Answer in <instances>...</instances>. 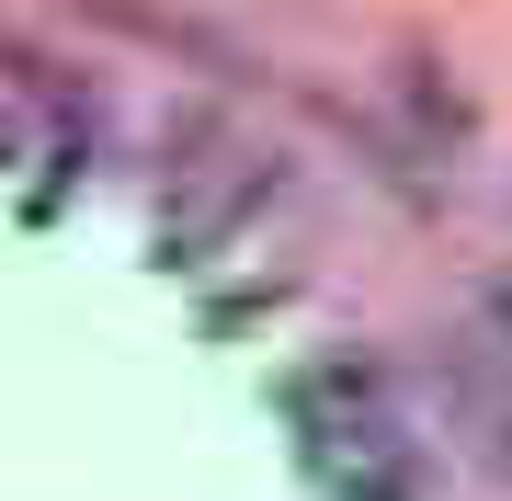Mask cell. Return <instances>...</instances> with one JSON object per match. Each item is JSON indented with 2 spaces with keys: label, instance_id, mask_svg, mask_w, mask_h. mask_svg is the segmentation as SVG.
Instances as JSON below:
<instances>
[{
  "label": "cell",
  "instance_id": "obj_1",
  "mask_svg": "<svg viewBox=\"0 0 512 501\" xmlns=\"http://www.w3.org/2000/svg\"><path fill=\"white\" fill-rule=\"evenodd\" d=\"M296 422H308V445H319L342 501H410V433H399V410H387L376 365H319L308 388H296Z\"/></svg>",
  "mask_w": 512,
  "mask_h": 501
},
{
  "label": "cell",
  "instance_id": "obj_5",
  "mask_svg": "<svg viewBox=\"0 0 512 501\" xmlns=\"http://www.w3.org/2000/svg\"><path fill=\"white\" fill-rule=\"evenodd\" d=\"M490 331H501V342H512V274H501V285H490Z\"/></svg>",
  "mask_w": 512,
  "mask_h": 501
},
{
  "label": "cell",
  "instance_id": "obj_2",
  "mask_svg": "<svg viewBox=\"0 0 512 501\" xmlns=\"http://www.w3.org/2000/svg\"><path fill=\"white\" fill-rule=\"evenodd\" d=\"M160 194H171V251H217L228 228H251L274 205V160L205 126V137H183V171H160Z\"/></svg>",
  "mask_w": 512,
  "mask_h": 501
},
{
  "label": "cell",
  "instance_id": "obj_4",
  "mask_svg": "<svg viewBox=\"0 0 512 501\" xmlns=\"http://www.w3.org/2000/svg\"><path fill=\"white\" fill-rule=\"evenodd\" d=\"M69 12H92V23H114V35H137V46H171V57H205V69H239V46H228V35H205V23H183V12H148V0H69Z\"/></svg>",
  "mask_w": 512,
  "mask_h": 501
},
{
  "label": "cell",
  "instance_id": "obj_3",
  "mask_svg": "<svg viewBox=\"0 0 512 501\" xmlns=\"http://www.w3.org/2000/svg\"><path fill=\"white\" fill-rule=\"evenodd\" d=\"M456 422L490 445V467L512 479V342H501V331H478V342L456 353Z\"/></svg>",
  "mask_w": 512,
  "mask_h": 501
}]
</instances>
